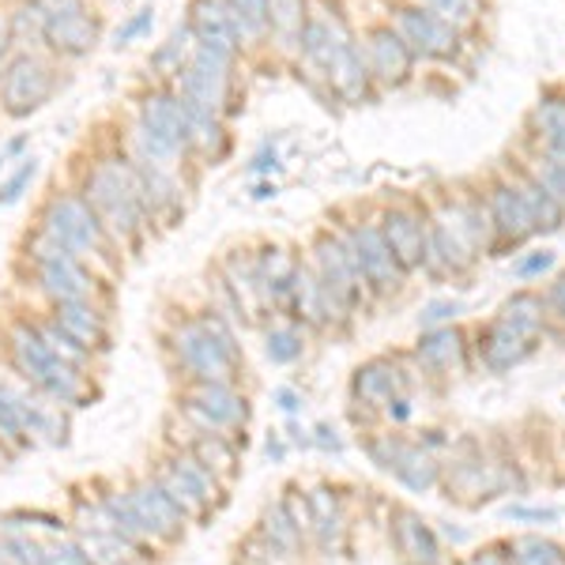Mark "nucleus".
Wrapping results in <instances>:
<instances>
[{
	"label": "nucleus",
	"instance_id": "11",
	"mask_svg": "<svg viewBox=\"0 0 565 565\" xmlns=\"http://www.w3.org/2000/svg\"><path fill=\"white\" fill-rule=\"evenodd\" d=\"M125 494H129V501H132L136 521H140V527L148 532V540L159 546V551L162 546H178L181 540H185L189 516L167 498V490H162L151 476L132 479L129 487H125Z\"/></svg>",
	"mask_w": 565,
	"mask_h": 565
},
{
	"label": "nucleus",
	"instance_id": "30",
	"mask_svg": "<svg viewBox=\"0 0 565 565\" xmlns=\"http://www.w3.org/2000/svg\"><path fill=\"white\" fill-rule=\"evenodd\" d=\"M257 535L260 540H268L271 546H279V551L295 554V558H302L306 551V535L298 532L295 521H290V513L282 509V501H271V505H264L260 521H257Z\"/></svg>",
	"mask_w": 565,
	"mask_h": 565
},
{
	"label": "nucleus",
	"instance_id": "53",
	"mask_svg": "<svg viewBox=\"0 0 565 565\" xmlns=\"http://www.w3.org/2000/svg\"><path fill=\"white\" fill-rule=\"evenodd\" d=\"M264 452H268L271 460H282V457H287V445L279 441V434H268V445H264Z\"/></svg>",
	"mask_w": 565,
	"mask_h": 565
},
{
	"label": "nucleus",
	"instance_id": "20",
	"mask_svg": "<svg viewBox=\"0 0 565 565\" xmlns=\"http://www.w3.org/2000/svg\"><path fill=\"white\" fill-rule=\"evenodd\" d=\"M487 212H490V226H494V238L501 245H516V242H524L527 234H535L532 218H527V207L513 181H498V185L490 189Z\"/></svg>",
	"mask_w": 565,
	"mask_h": 565
},
{
	"label": "nucleus",
	"instance_id": "16",
	"mask_svg": "<svg viewBox=\"0 0 565 565\" xmlns=\"http://www.w3.org/2000/svg\"><path fill=\"white\" fill-rule=\"evenodd\" d=\"M366 65L370 76L385 87H399L412 79L415 68V53L407 50V42L399 39L392 26H373L370 39H366Z\"/></svg>",
	"mask_w": 565,
	"mask_h": 565
},
{
	"label": "nucleus",
	"instance_id": "19",
	"mask_svg": "<svg viewBox=\"0 0 565 565\" xmlns=\"http://www.w3.org/2000/svg\"><path fill=\"white\" fill-rule=\"evenodd\" d=\"M218 271H223L226 287L234 290V298H238V309L245 317V324H257L260 313H268V298H264V287H260V276H257V260H253L249 249H234L231 257L218 264Z\"/></svg>",
	"mask_w": 565,
	"mask_h": 565
},
{
	"label": "nucleus",
	"instance_id": "24",
	"mask_svg": "<svg viewBox=\"0 0 565 565\" xmlns=\"http://www.w3.org/2000/svg\"><path fill=\"white\" fill-rule=\"evenodd\" d=\"M532 351H535V340H527V335H521L513 324L501 321V317L487 328V332H482V340H479L482 362H487V366L494 370V373L521 366V362H524Z\"/></svg>",
	"mask_w": 565,
	"mask_h": 565
},
{
	"label": "nucleus",
	"instance_id": "39",
	"mask_svg": "<svg viewBox=\"0 0 565 565\" xmlns=\"http://www.w3.org/2000/svg\"><path fill=\"white\" fill-rule=\"evenodd\" d=\"M34 328H39L42 343H45V348H50L53 354H57L61 362H68V366H76V370H84V373L90 370V359H95V354L79 348V343L72 340V335H65V332H61V328L53 324V321H39V324H34Z\"/></svg>",
	"mask_w": 565,
	"mask_h": 565
},
{
	"label": "nucleus",
	"instance_id": "43",
	"mask_svg": "<svg viewBox=\"0 0 565 565\" xmlns=\"http://www.w3.org/2000/svg\"><path fill=\"white\" fill-rule=\"evenodd\" d=\"M34 174H39V159H23V167L15 170L12 178L0 185V207H8V204H15L26 189H31V181H34Z\"/></svg>",
	"mask_w": 565,
	"mask_h": 565
},
{
	"label": "nucleus",
	"instance_id": "8",
	"mask_svg": "<svg viewBox=\"0 0 565 565\" xmlns=\"http://www.w3.org/2000/svg\"><path fill=\"white\" fill-rule=\"evenodd\" d=\"M26 260H31L34 282L39 290L53 302H79V298L98 295V276L90 271V264L76 260L68 249H61L53 238H45L39 231L26 242Z\"/></svg>",
	"mask_w": 565,
	"mask_h": 565
},
{
	"label": "nucleus",
	"instance_id": "5",
	"mask_svg": "<svg viewBox=\"0 0 565 565\" xmlns=\"http://www.w3.org/2000/svg\"><path fill=\"white\" fill-rule=\"evenodd\" d=\"M174 415L193 434L245 437V426H249V399L234 385H218V381H181Z\"/></svg>",
	"mask_w": 565,
	"mask_h": 565
},
{
	"label": "nucleus",
	"instance_id": "13",
	"mask_svg": "<svg viewBox=\"0 0 565 565\" xmlns=\"http://www.w3.org/2000/svg\"><path fill=\"white\" fill-rule=\"evenodd\" d=\"M45 8V45L65 57H84L98 42V20L87 0H42Z\"/></svg>",
	"mask_w": 565,
	"mask_h": 565
},
{
	"label": "nucleus",
	"instance_id": "12",
	"mask_svg": "<svg viewBox=\"0 0 565 565\" xmlns=\"http://www.w3.org/2000/svg\"><path fill=\"white\" fill-rule=\"evenodd\" d=\"M392 31L407 42V50L415 57H430V61H449L460 50V31L449 20H441L437 12L423 4H404L392 15Z\"/></svg>",
	"mask_w": 565,
	"mask_h": 565
},
{
	"label": "nucleus",
	"instance_id": "49",
	"mask_svg": "<svg viewBox=\"0 0 565 565\" xmlns=\"http://www.w3.org/2000/svg\"><path fill=\"white\" fill-rule=\"evenodd\" d=\"M554 268V253H532L527 260L516 264V276L521 279H532V276H543V271H551Z\"/></svg>",
	"mask_w": 565,
	"mask_h": 565
},
{
	"label": "nucleus",
	"instance_id": "21",
	"mask_svg": "<svg viewBox=\"0 0 565 565\" xmlns=\"http://www.w3.org/2000/svg\"><path fill=\"white\" fill-rule=\"evenodd\" d=\"M392 543H396L399 558L407 565H441V546L437 535L426 527V521L412 509H396L392 513Z\"/></svg>",
	"mask_w": 565,
	"mask_h": 565
},
{
	"label": "nucleus",
	"instance_id": "48",
	"mask_svg": "<svg viewBox=\"0 0 565 565\" xmlns=\"http://www.w3.org/2000/svg\"><path fill=\"white\" fill-rule=\"evenodd\" d=\"M457 313H460V306H457V302H434V306H426V309H423L418 324H423V328H437L441 321H452Z\"/></svg>",
	"mask_w": 565,
	"mask_h": 565
},
{
	"label": "nucleus",
	"instance_id": "54",
	"mask_svg": "<svg viewBox=\"0 0 565 565\" xmlns=\"http://www.w3.org/2000/svg\"><path fill=\"white\" fill-rule=\"evenodd\" d=\"M471 565H513V562H509V558H501L498 551H487V554H479V558L471 562Z\"/></svg>",
	"mask_w": 565,
	"mask_h": 565
},
{
	"label": "nucleus",
	"instance_id": "27",
	"mask_svg": "<svg viewBox=\"0 0 565 565\" xmlns=\"http://www.w3.org/2000/svg\"><path fill=\"white\" fill-rule=\"evenodd\" d=\"M415 354L430 373L449 377V373L463 370V335L457 328H426V332L418 335Z\"/></svg>",
	"mask_w": 565,
	"mask_h": 565
},
{
	"label": "nucleus",
	"instance_id": "25",
	"mask_svg": "<svg viewBox=\"0 0 565 565\" xmlns=\"http://www.w3.org/2000/svg\"><path fill=\"white\" fill-rule=\"evenodd\" d=\"M309 521H313V532H309V540H317V546L321 551H340L343 543V501L340 494H335L328 482H321V487L309 490Z\"/></svg>",
	"mask_w": 565,
	"mask_h": 565
},
{
	"label": "nucleus",
	"instance_id": "33",
	"mask_svg": "<svg viewBox=\"0 0 565 565\" xmlns=\"http://www.w3.org/2000/svg\"><path fill=\"white\" fill-rule=\"evenodd\" d=\"M234 31L242 42H260L271 34V8L268 0H223Z\"/></svg>",
	"mask_w": 565,
	"mask_h": 565
},
{
	"label": "nucleus",
	"instance_id": "17",
	"mask_svg": "<svg viewBox=\"0 0 565 565\" xmlns=\"http://www.w3.org/2000/svg\"><path fill=\"white\" fill-rule=\"evenodd\" d=\"M50 321L90 354L109 348V321H106L103 309L95 306V298H79V302H53Z\"/></svg>",
	"mask_w": 565,
	"mask_h": 565
},
{
	"label": "nucleus",
	"instance_id": "51",
	"mask_svg": "<svg viewBox=\"0 0 565 565\" xmlns=\"http://www.w3.org/2000/svg\"><path fill=\"white\" fill-rule=\"evenodd\" d=\"M276 404H279V412H287V415L302 412V396H298L295 388H276Z\"/></svg>",
	"mask_w": 565,
	"mask_h": 565
},
{
	"label": "nucleus",
	"instance_id": "44",
	"mask_svg": "<svg viewBox=\"0 0 565 565\" xmlns=\"http://www.w3.org/2000/svg\"><path fill=\"white\" fill-rule=\"evenodd\" d=\"M415 4L430 8V12H437L441 20H449L452 26L468 23L471 15H476V0H415Z\"/></svg>",
	"mask_w": 565,
	"mask_h": 565
},
{
	"label": "nucleus",
	"instance_id": "14",
	"mask_svg": "<svg viewBox=\"0 0 565 565\" xmlns=\"http://www.w3.org/2000/svg\"><path fill=\"white\" fill-rule=\"evenodd\" d=\"M348 234H351L354 253H359L362 276H366V282H370V295H392V290H399V282H404L407 271L399 268L396 257H392L381 226L377 223H354Z\"/></svg>",
	"mask_w": 565,
	"mask_h": 565
},
{
	"label": "nucleus",
	"instance_id": "10",
	"mask_svg": "<svg viewBox=\"0 0 565 565\" xmlns=\"http://www.w3.org/2000/svg\"><path fill=\"white\" fill-rule=\"evenodd\" d=\"M231 72H234L231 53L193 45V57H189L185 72L178 76V95L185 98L189 106H200V109H207V114L223 117L226 95H231Z\"/></svg>",
	"mask_w": 565,
	"mask_h": 565
},
{
	"label": "nucleus",
	"instance_id": "34",
	"mask_svg": "<svg viewBox=\"0 0 565 565\" xmlns=\"http://www.w3.org/2000/svg\"><path fill=\"white\" fill-rule=\"evenodd\" d=\"M392 476H396L399 482H404L407 490H430L437 482V463L430 452H423L418 445H407L399 449L396 463H392Z\"/></svg>",
	"mask_w": 565,
	"mask_h": 565
},
{
	"label": "nucleus",
	"instance_id": "6",
	"mask_svg": "<svg viewBox=\"0 0 565 565\" xmlns=\"http://www.w3.org/2000/svg\"><path fill=\"white\" fill-rule=\"evenodd\" d=\"M151 479L159 482V487L167 490V498L189 516V524L207 521V516L226 501L223 482H218L212 471L185 449H170L167 457L151 468Z\"/></svg>",
	"mask_w": 565,
	"mask_h": 565
},
{
	"label": "nucleus",
	"instance_id": "42",
	"mask_svg": "<svg viewBox=\"0 0 565 565\" xmlns=\"http://www.w3.org/2000/svg\"><path fill=\"white\" fill-rule=\"evenodd\" d=\"M0 554L12 565H45V543L39 535H0Z\"/></svg>",
	"mask_w": 565,
	"mask_h": 565
},
{
	"label": "nucleus",
	"instance_id": "4",
	"mask_svg": "<svg viewBox=\"0 0 565 565\" xmlns=\"http://www.w3.org/2000/svg\"><path fill=\"white\" fill-rule=\"evenodd\" d=\"M39 231L45 238H53L61 249H68L76 260L84 264H106L114 253V238L106 234V226L98 223V215L87 207V200L79 193H57L50 196V204L42 207Z\"/></svg>",
	"mask_w": 565,
	"mask_h": 565
},
{
	"label": "nucleus",
	"instance_id": "22",
	"mask_svg": "<svg viewBox=\"0 0 565 565\" xmlns=\"http://www.w3.org/2000/svg\"><path fill=\"white\" fill-rule=\"evenodd\" d=\"M185 452H193V457L204 463L226 490H231L234 479L242 476V449H238V437H231V434H193V441L185 445Z\"/></svg>",
	"mask_w": 565,
	"mask_h": 565
},
{
	"label": "nucleus",
	"instance_id": "58",
	"mask_svg": "<svg viewBox=\"0 0 565 565\" xmlns=\"http://www.w3.org/2000/svg\"><path fill=\"white\" fill-rule=\"evenodd\" d=\"M234 565H238V562H234Z\"/></svg>",
	"mask_w": 565,
	"mask_h": 565
},
{
	"label": "nucleus",
	"instance_id": "35",
	"mask_svg": "<svg viewBox=\"0 0 565 565\" xmlns=\"http://www.w3.org/2000/svg\"><path fill=\"white\" fill-rule=\"evenodd\" d=\"M189 57H193V34H189V26H178V31L151 53V72L162 79H178L181 72H185Z\"/></svg>",
	"mask_w": 565,
	"mask_h": 565
},
{
	"label": "nucleus",
	"instance_id": "2",
	"mask_svg": "<svg viewBox=\"0 0 565 565\" xmlns=\"http://www.w3.org/2000/svg\"><path fill=\"white\" fill-rule=\"evenodd\" d=\"M8 359H12V370L20 373V381H26L34 392H42L45 399H53L57 407H84L87 373L61 362L42 343L39 328L31 321H15L8 328Z\"/></svg>",
	"mask_w": 565,
	"mask_h": 565
},
{
	"label": "nucleus",
	"instance_id": "15",
	"mask_svg": "<svg viewBox=\"0 0 565 565\" xmlns=\"http://www.w3.org/2000/svg\"><path fill=\"white\" fill-rule=\"evenodd\" d=\"M381 234H385L392 257L399 260V268L412 271L423 268V253H426V234H430V223L426 215H418L415 207H388L381 215Z\"/></svg>",
	"mask_w": 565,
	"mask_h": 565
},
{
	"label": "nucleus",
	"instance_id": "26",
	"mask_svg": "<svg viewBox=\"0 0 565 565\" xmlns=\"http://www.w3.org/2000/svg\"><path fill=\"white\" fill-rule=\"evenodd\" d=\"M328 84L335 87V95H343L348 103H362L370 98V65H366V50L359 42H348L340 53H335L332 68H328Z\"/></svg>",
	"mask_w": 565,
	"mask_h": 565
},
{
	"label": "nucleus",
	"instance_id": "37",
	"mask_svg": "<svg viewBox=\"0 0 565 565\" xmlns=\"http://www.w3.org/2000/svg\"><path fill=\"white\" fill-rule=\"evenodd\" d=\"M306 351V340H302V328L295 321L290 324H271L268 332H264V354H268V362H276V366H290V362H298Z\"/></svg>",
	"mask_w": 565,
	"mask_h": 565
},
{
	"label": "nucleus",
	"instance_id": "23",
	"mask_svg": "<svg viewBox=\"0 0 565 565\" xmlns=\"http://www.w3.org/2000/svg\"><path fill=\"white\" fill-rule=\"evenodd\" d=\"M407 388L404 373L396 370V362L388 359H373L366 366L354 370L351 392H354V404H370V407H385L392 396Z\"/></svg>",
	"mask_w": 565,
	"mask_h": 565
},
{
	"label": "nucleus",
	"instance_id": "7",
	"mask_svg": "<svg viewBox=\"0 0 565 565\" xmlns=\"http://www.w3.org/2000/svg\"><path fill=\"white\" fill-rule=\"evenodd\" d=\"M167 348L174 354L185 381H218V385H234V381H238L242 354H234L226 343H218L215 335L196 321V313L174 324Z\"/></svg>",
	"mask_w": 565,
	"mask_h": 565
},
{
	"label": "nucleus",
	"instance_id": "46",
	"mask_svg": "<svg viewBox=\"0 0 565 565\" xmlns=\"http://www.w3.org/2000/svg\"><path fill=\"white\" fill-rule=\"evenodd\" d=\"M45 565H90L76 540H53L45 543Z\"/></svg>",
	"mask_w": 565,
	"mask_h": 565
},
{
	"label": "nucleus",
	"instance_id": "40",
	"mask_svg": "<svg viewBox=\"0 0 565 565\" xmlns=\"http://www.w3.org/2000/svg\"><path fill=\"white\" fill-rule=\"evenodd\" d=\"M513 565H565V551L543 535H521L513 543Z\"/></svg>",
	"mask_w": 565,
	"mask_h": 565
},
{
	"label": "nucleus",
	"instance_id": "36",
	"mask_svg": "<svg viewBox=\"0 0 565 565\" xmlns=\"http://www.w3.org/2000/svg\"><path fill=\"white\" fill-rule=\"evenodd\" d=\"M268 8H271V34L279 39L282 50L302 42V31L309 20L306 0H268Z\"/></svg>",
	"mask_w": 565,
	"mask_h": 565
},
{
	"label": "nucleus",
	"instance_id": "3",
	"mask_svg": "<svg viewBox=\"0 0 565 565\" xmlns=\"http://www.w3.org/2000/svg\"><path fill=\"white\" fill-rule=\"evenodd\" d=\"M132 154L167 170L181 167V154H189V106L178 90L162 87L143 95L132 125Z\"/></svg>",
	"mask_w": 565,
	"mask_h": 565
},
{
	"label": "nucleus",
	"instance_id": "18",
	"mask_svg": "<svg viewBox=\"0 0 565 565\" xmlns=\"http://www.w3.org/2000/svg\"><path fill=\"white\" fill-rule=\"evenodd\" d=\"M189 34H193V45H204V50H218L238 57L242 39L234 31L231 15H226L223 0H193L189 4Z\"/></svg>",
	"mask_w": 565,
	"mask_h": 565
},
{
	"label": "nucleus",
	"instance_id": "50",
	"mask_svg": "<svg viewBox=\"0 0 565 565\" xmlns=\"http://www.w3.org/2000/svg\"><path fill=\"white\" fill-rule=\"evenodd\" d=\"M546 317H558V321L565 324V276H558L551 282V290H546Z\"/></svg>",
	"mask_w": 565,
	"mask_h": 565
},
{
	"label": "nucleus",
	"instance_id": "52",
	"mask_svg": "<svg viewBox=\"0 0 565 565\" xmlns=\"http://www.w3.org/2000/svg\"><path fill=\"white\" fill-rule=\"evenodd\" d=\"M313 445H321V449H332V452H340V437H335L332 426H317L313 430Z\"/></svg>",
	"mask_w": 565,
	"mask_h": 565
},
{
	"label": "nucleus",
	"instance_id": "31",
	"mask_svg": "<svg viewBox=\"0 0 565 565\" xmlns=\"http://www.w3.org/2000/svg\"><path fill=\"white\" fill-rule=\"evenodd\" d=\"M513 185H516V193H521V200H524L527 218H532L535 231H558L562 218H565V207L558 204V200H554L551 193H543V189L535 185V181L527 178L524 170L513 178Z\"/></svg>",
	"mask_w": 565,
	"mask_h": 565
},
{
	"label": "nucleus",
	"instance_id": "55",
	"mask_svg": "<svg viewBox=\"0 0 565 565\" xmlns=\"http://www.w3.org/2000/svg\"><path fill=\"white\" fill-rule=\"evenodd\" d=\"M257 200H268V196H276V185H268V181H264V185H257V193H253Z\"/></svg>",
	"mask_w": 565,
	"mask_h": 565
},
{
	"label": "nucleus",
	"instance_id": "28",
	"mask_svg": "<svg viewBox=\"0 0 565 565\" xmlns=\"http://www.w3.org/2000/svg\"><path fill=\"white\" fill-rule=\"evenodd\" d=\"M76 543H79V551L87 554L90 565H143L148 562L132 543H125L121 535H114V532H76Z\"/></svg>",
	"mask_w": 565,
	"mask_h": 565
},
{
	"label": "nucleus",
	"instance_id": "32",
	"mask_svg": "<svg viewBox=\"0 0 565 565\" xmlns=\"http://www.w3.org/2000/svg\"><path fill=\"white\" fill-rule=\"evenodd\" d=\"M498 317L505 324H513L521 335H527V340H540L543 328H546V302L540 295H532V290H521V295H513L505 306H501Z\"/></svg>",
	"mask_w": 565,
	"mask_h": 565
},
{
	"label": "nucleus",
	"instance_id": "57",
	"mask_svg": "<svg viewBox=\"0 0 565 565\" xmlns=\"http://www.w3.org/2000/svg\"><path fill=\"white\" fill-rule=\"evenodd\" d=\"M0 565H12V562H8V558H4V554H0Z\"/></svg>",
	"mask_w": 565,
	"mask_h": 565
},
{
	"label": "nucleus",
	"instance_id": "1",
	"mask_svg": "<svg viewBox=\"0 0 565 565\" xmlns=\"http://www.w3.org/2000/svg\"><path fill=\"white\" fill-rule=\"evenodd\" d=\"M79 196L87 200V207L98 215V223L106 226V234L117 245H136L140 242V234L151 226L140 178H136L129 154H125V159L90 162Z\"/></svg>",
	"mask_w": 565,
	"mask_h": 565
},
{
	"label": "nucleus",
	"instance_id": "38",
	"mask_svg": "<svg viewBox=\"0 0 565 565\" xmlns=\"http://www.w3.org/2000/svg\"><path fill=\"white\" fill-rule=\"evenodd\" d=\"M524 174L535 181V185L543 189V193H551L558 204L565 207V162L554 159V154H532V159L524 162Z\"/></svg>",
	"mask_w": 565,
	"mask_h": 565
},
{
	"label": "nucleus",
	"instance_id": "47",
	"mask_svg": "<svg viewBox=\"0 0 565 565\" xmlns=\"http://www.w3.org/2000/svg\"><path fill=\"white\" fill-rule=\"evenodd\" d=\"M151 23H154V12H151V8H140V12L129 15V20L117 26L114 42H117V45H129V42H136V39H143V34L151 31Z\"/></svg>",
	"mask_w": 565,
	"mask_h": 565
},
{
	"label": "nucleus",
	"instance_id": "45",
	"mask_svg": "<svg viewBox=\"0 0 565 565\" xmlns=\"http://www.w3.org/2000/svg\"><path fill=\"white\" fill-rule=\"evenodd\" d=\"M282 501V509L290 513V521H295L298 532L309 540V532H313V521H309V498H306V490L302 487H287V494L279 498Z\"/></svg>",
	"mask_w": 565,
	"mask_h": 565
},
{
	"label": "nucleus",
	"instance_id": "29",
	"mask_svg": "<svg viewBox=\"0 0 565 565\" xmlns=\"http://www.w3.org/2000/svg\"><path fill=\"white\" fill-rule=\"evenodd\" d=\"M532 129L543 151L565 162V95H546L532 109Z\"/></svg>",
	"mask_w": 565,
	"mask_h": 565
},
{
	"label": "nucleus",
	"instance_id": "41",
	"mask_svg": "<svg viewBox=\"0 0 565 565\" xmlns=\"http://www.w3.org/2000/svg\"><path fill=\"white\" fill-rule=\"evenodd\" d=\"M238 565H298V558L253 532L245 535V543H238Z\"/></svg>",
	"mask_w": 565,
	"mask_h": 565
},
{
	"label": "nucleus",
	"instance_id": "9",
	"mask_svg": "<svg viewBox=\"0 0 565 565\" xmlns=\"http://www.w3.org/2000/svg\"><path fill=\"white\" fill-rule=\"evenodd\" d=\"M57 90V72L39 53H15L0 72V106L8 117H26L42 109Z\"/></svg>",
	"mask_w": 565,
	"mask_h": 565
},
{
	"label": "nucleus",
	"instance_id": "56",
	"mask_svg": "<svg viewBox=\"0 0 565 565\" xmlns=\"http://www.w3.org/2000/svg\"><path fill=\"white\" fill-rule=\"evenodd\" d=\"M4 162H8V159H4V151H0V174H4Z\"/></svg>",
	"mask_w": 565,
	"mask_h": 565
}]
</instances>
